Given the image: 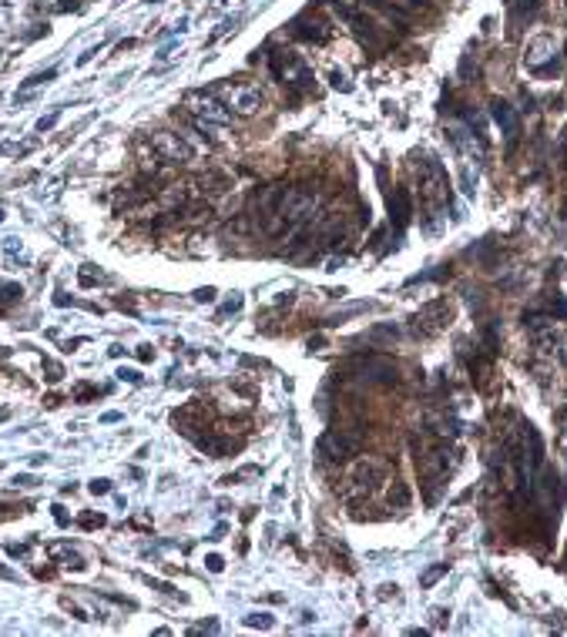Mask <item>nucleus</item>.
<instances>
[{"mask_svg": "<svg viewBox=\"0 0 567 637\" xmlns=\"http://www.w3.org/2000/svg\"><path fill=\"white\" fill-rule=\"evenodd\" d=\"M181 104H185V111L192 115L195 127H198L202 134H208V138H219L215 131L232 125V108L222 101L219 94H212V91H188Z\"/></svg>", "mask_w": 567, "mask_h": 637, "instance_id": "nucleus-1", "label": "nucleus"}, {"mask_svg": "<svg viewBox=\"0 0 567 637\" xmlns=\"http://www.w3.org/2000/svg\"><path fill=\"white\" fill-rule=\"evenodd\" d=\"M416 178H420V202H423L426 212H443L447 202H450V181H447V171L440 161L433 158H420L416 165Z\"/></svg>", "mask_w": 567, "mask_h": 637, "instance_id": "nucleus-2", "label": "nucleus"}, {"mask_svg": "<svg viewBox=\"0 0 567 637\" xmlns=\"http://www.w3.org/2000/svg\"><path fill=\"white\" fill-rule=\"evenodd\" d=\"M413 453H416V470L423 476L426 486H440L447 480V446L433 440L430 433L413 440Z\"/></svg>", "mask_w": 567, "mask_h": 637, "instance_id": "nucleus-3", "label": "nucleus"}, {"mask_svg": "<svg viewBox=\"0 0 567 637\" xmlns=\"http://www.w3.org/2000/svg\"><path fill=\"white\" fill-rule=\"evenodd\" d=\"M272 74L282 81L285 88L292 91H309L312 88V71L306 67V61L292 51H275L272 54Z\"/></svg>", "mask_w": 567, "mask_h": 637, "instance_id": "nucleus-4", "label": "nucleus"}, {"mask_svg": "<svg viewBox=\"0 0 567 637\" xmlns=\"http://www.w3.org/2000/svg\"><path fill=\"white\" fill-rule=\"evenodd\" d=\"M362 446L360 433H349V430H329L319 440V457L329 459V463H346L349 457H356Z\"/></svg>", "mask_w": 567, "mask_h": 637, "instance_id": "nucleus-5", "label": "nucleus"}, {"mask_svg": "<svg viewBox=\"0 0 567 637\" xmlns=\"http://www.w3.org/2000/svg\"><path fill=\"white\" fill-rule=\"evenodd\" d=\"M219 94H222V101L229 104L232 111H239V115H256V111H262V104H265L262 91H258L256 84H242V81L222 84Z\"/></svg>", "mask_w": 567, "mask_h": 637, "instance_id": "nucleus-6", "label": "nucleus"}, {"mask_svg": "<svg viewBox=\"0 0 567 637\" xmlns=\"http://www.w3.org/2000/svg\"><path fill=\"white\" fill-rule=\"evenodd\" d=\"M151 148L158 151L161 161H171V165H185V161H192L195 151L188 148V141L181 138V134H171V131H158L151 134Z\"/></svg>", "mask_w": 567, "mask_h": 637, "instance_id": "nucleus-7", "label": "nucleus"}, {"mask_svg": "<svg viewBox=\"0 0 567 637\" xmlns=\"http://www.w3.org/2000/svg\"><path fill=\"white\" fill-rule=\"evenodd\" d=\"M353 372L366 382H383V386H393L396 382V366L386 362L383 356H360L353 359Z\"/></svg>", "mask_w": 567, "mask_h": 637, "instance_id": "nucleus-8", "label": "nucleus"}, {"mask_svg": "<svg viewBox=\"0 0 567 637\" xmlns=\"http://www.w3.org/2000/svg\"><path fill=\"white\" fill-rule=\"evenodd\" d=\"M447 318H450V306L440 299V302H430V306H423L416 316L410 318L413 326L410 329L416 332V335H433V332H440L443 326H447Z\"/></svg>", "mask_w": 567, "mask_h": 637, "instance_id": "nucleus-9", "label": "nucleus"}, {"mask_svg": "<svg viewBox=\"0 0 567 637\" xmlns=\"http://www.w3.org/2000/svg\"><path fill=\"white\" fill-rule=\"evenodd\" d=\"M383 476H386V466H383L379 459H373V457H362L360 463L353 466V473H349V483L356 486L360 493H366V497H370V493H373V490H376V483H379Z\"/></svg>", "mask_w": 567, "mask_h": 637, "instance_id": "nucleus-10", "label": "nucleus"}, {"mask_svg": "<svg viewBox=\"0 0 567 637\" xmlns=\"http://www.w3.org/2000/svg\"><path fill=\"white\" fill-rule=\"evenodd\" d=\"M493 108V121L500 125V131H503V138H507V148H514L517 144V138H520V121H517V115H514V108L507 101H493L490 104Z\"/></svg>", "mask_w": 567, "mask_h": 637, "instance_id": "nucleus-11", "label": "nucleus"}, {"mask_svg": "<svg viewBox=\"0 0 567 637\" xmlns=\"http://www.w3.org/2000/svg\"><path fill=\"white\" fill-rule=\"evenodd\" d=\"M410 215H413V202H410V191L406 188H396L389 195V222L396 225V231H403L410 225Z\"/></svg>", "mask_w": 567, "mask_h": 637, "instance_id": "nucleus-12", "label": "nucleus"}, {"mask_svg": "<svg viewBox=\"0 0 567 637\" xmlns=\"http://www.w3.org/2000/svg\"><path fill=\"white\" fill-rule=\"evenodd\" d=\"M389 507L393 510L410 507V490H406V483H393V490H389Z\"/></svg>", "mask_w": 567, "mask_h": 637, "instance_id": "nucleus-13", "label": "nucleus"}, {"mask_svg": "<svg viewBox=\"0 0 567 637\" xmlns=\"http://www.w3.org/2000/svg\"><path fill=\"white\" fill-rule=\"evenodd\" d=\"M21 299V285H0V306H7V302H17Z\"/></svg>", "mask_w": 567, "mask_h": 637, "instance_id": "nucleus-14", "label": "nucleus"}, {"mask_svg": "<svg viewBox=\"0 0 567 637\" xmlns=\"http://www.w3.org/2000/svg\"><path fill=\"white\" fill-rule=\"evenodd\" d=\"M54 74H57V71L51 67V71H44V74L27 77V81H24V91H27V88H38V84H47V81H54Z\"/></svg>", "mask_w": 567, "mask_h": 637, "instance_id": "nucleus-15", "label": "nucleus"}, {"mask_svg": "<svg viewBox=\"0 0 567 637\" xmlns=\"http://www.w3.org/2000/svg\"><path fill=\"white\" fill-rule=\"evenodd\" d=\"M245 624H248V627H262V631H265V627H272V617H269V614H248V617H245Z\"/></svg>", "mask_w": 567, "mask_h": 637, "instance_id": "nucleus-16", "label": "nucleus"}, {"mask_svg": "<svg viewBox=\"0 0 567 637\" xmlns=\"http://www.w3.org/2000/svg\"><path fill=\"white\" fill-rule=\"evenodd\" d=\"M239 309H242V295L232 292V299H229V302L222 306V316H232V312H239Z\"/></svg>", "mask_w": 567, "mask_h": 637, "instance_id": "nucleus-17", "label": "nucleus"}, {"mask_svg": "<svg viewBox=\"0 0 567 637\" xmlns=\"http://www.w3.org/2000/svg\"><path fill=\"white\" fill-rule=\"evenodd\" d=\"M443 573H447V563H440V567H433V570H430V573H426V577H423V584L430 587V584H433V580H440Z\"/></svg>", "mask_w": 567, "mask_h": 637, "instance_id": "nucleus-18", "label": "nucleus"}, {"mask_svg": "<svg viewBox=\"0 0 567 637\" xmlns=\"http://www.w3.org/2000/svg\"><path fill=\"white\" fill-rule=\"evenodd\" d=\"M205 563H208V570H215V573H219L222 567H225V563H222V557H219V553H212V557H208Z\"/></svg>", "mask_w": 567, "mask_h": 637, "instance_id": "nucleus-19", "label": "nucleus"}, {"mask_svg": "<svg viewBox=\"0 0 567 637\" xmlns=\"http://www.w3.org/2000/svg\"><path fill=\"white\" fill-rule=\"evenodd\" d=\"M108 490H111L108 480H94V483H91V493H108Z\"/></svg>", "mask_w": 567, "mask_h": 637, "instance_id": "nucleus-20", "label": "nucleus"}, {"mask_svg": "<svg viewBox=\"0 0 567 637\" xmlns=\"http://www.w3.org/2000/svg\"><path fill=\"white\" fill-rule=\"evenodd\" d=\"M54 121H57V115H47V117H40V121H38V131H47V127H54Z\"/></svg>", "mask_w": 567, "mask_h": 637, "instance_id": "nucleus-21", "label": "nucleus"}, {"mask_svg": "<svg viewBox=\"0 0 567 637\" xmlns=\"http://www.w3.org/2000/svg\"><path fill=\"white\" fill-rule=\"evenodd\" d=\"M195 299H198V302H212V299H215V289H202Z\"/></svg>", "mask_w": 567, "mask_h": 637, "instance_id": "nucleus-22", "label": "nucleus"}, {"mask_svg": "<svg viewBox=\"0 0 567 637\" xmlns=\"http://www.w3.org/2000/svg\"><path fill=\"white\" fill-rule=\"evenodd\" d=\"M81 523H84V527H101V523H104V517H101V513H98V517H84V520H81Z\"/></svg>", "mask_w": 567, "mask_h": 637, "instance_id": "nucleus-23", "label": "nucleus"}, {"mask_svg": "<svg viewBox=\"0 0 567 637\" xmlns=\"http://www.w3.org/2000/svg\"><path fill=\"white\" fill-rule=\"evenodd\" d=\"M121 379H128V382H138V379H142V376H138V372H134V369H121Z\"/></svg>", "mask_w": 567, "mask_h": 637, "instance_id": "nucleus-24", "label": "nucleus"}, {"mask_svg": "<svg viewBox=\"0 0 567 637\" xmlns=\"http://www.w3.org/2000/svg\"><path fill=\"white\" fill-rule=\"evenodd\" d=\"M561 446H564V453H567V433H564V440H561Z\"/></svg>", "mask_w": 567, "mask_h": 637, "instance_id": "nucleus-25", "label": "nucleus"}]
</instances>
